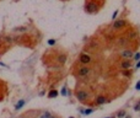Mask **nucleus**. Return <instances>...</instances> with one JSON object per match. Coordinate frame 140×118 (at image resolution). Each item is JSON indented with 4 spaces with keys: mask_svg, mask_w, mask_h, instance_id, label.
Instances as JSON below:
<instances>
[{
    "mask_svg": "<svg viewBox=\"0 0 140 118\" xmlns=\"http://www.w3.org/2000/svg\"><path fill=\"white\" fill-rule=\"evenodd\" d=\"M76 99L81 102H86V101H89V99H91V95L87 90L80 89V90L76 91Z\"/></svg>",
    "mask_w": 140,
    "mask_h": 118,
    "instance_id": "nucleus-1",
    "label": "nucleus"
},
{
    "mask_svg": "<svg viewBox=\"0 0 140 118\" xmlns=\"http://www.w3.org/2000/svg\"><path fill=\"white\" fill-rule=\"evenodd\" d=\"M90 74H91V68L86 67V65H81V67H79L76 69V75H78L79 78H81V79L87 78Z\"/></svg>",
    "mask_w": 140,
    "mask_h": 118,
    "instance_id": "nucleus-2",
    "label": "nucleus"
},
{
    "mask_svg": "<svg viewBox=\"0 0 140 118\" xmlns=\"http://www.w3.org/2000/svg\"><path fill=\"white\" fill-rule=\"evenodd\" d=\"M127 26V21L124 19H119V20H116L113 25H112V30L113 31H121Z\"/></svg>",
    "mask_w": 140,
    "mask_h": 118,
    "instance_id": "nucleus-3",
    "label": "nucleus"
},
{
    "mask_svg": "<svg viewBox=\"0 0 140 118\" xmlns=\"http://www.w3.org/2000/svg\"><path fill=\"white\" fill-rule=\"evenodd\" d=\"M92 62V57L90 54H87V53H81L80 57H79V63L82 64V65H87V64H90Z\"/></svg>",
    "mask_w": 140,
    "mask_h": 118,
    "instance_id": "nucleus-4",
    "label": "nucleus"
},
{
    "mask_svg": "<svg viewBox=\"0 0 140 118\" xmlns=\"http://www.w3.org/2000/svg\"><path fill=\"white\" fill-rule=\"evenodd\" d=\"M119 56H121L123 59H125V60H130V59L134 57V52H133L132 49L123 48V49L121 50V53H119Z\"/></svg>",
    "mask_w": 140,
    "mask_h": 118,
    "instance_id": "nucleus-5",
    "label": "nucleus"
},
{
    "mask_svg": "<svg viewBox=\"0 0 140 118\" xmlns=\"http://www.w3.org/2000/svg\"><path fill=\"white\" fill-rule=\"evenodd\" d=\"M85 9H86V11L87 12H96L98 10V5L96 4L95 1H89L87 4H86Z\"/></svg>",
    "mask_w": 140,
    "mask_h": 118,
    "instance_id": "nucleus-6",
    "label": "nucleus"
},
{
    "mask_svg": "<svg viewBox=\"0 0 140 118\" xmlns=\"http://www.w3.org/2000/svg\"><path fill=\"white\" fill-rule=\"evenodd\" d=\"M119 68L123 69V70H130V69L133 68V63H132L130 60H125V59H123V60L119 63Z\"/></svg>",
    "mask_w": 140,
    "mask_h": 118,
    "instance_id": "nucleus-7",
    "label": "nucleus"
},
{
    "mask_svg": "<svg viewBox=\"0 0 140 118\" xmlns=\"http://www.w3.org/2000/svg\"><path fill=\"white\" fill-rule=\"evenodd\" d=\"M106 102H107V100H106L104 96H98V97L96 99V103H97V105H103Z\"/></svg>",
    "mask_w": 140,
    "mask_h": 118,
    "instance_id": "nucleus-8",
    "label": "nucleus"
},
{
    "mask_svg": "<svg viewBox=\"0 0 140 118\" xmlns=\"http://www.w3.org/2000/svg\"><path fill=\"white\" fill-rule=\"evenodd\" d=\"M25 103H26V101H25V100H20V101L15 105V110H20V108H22V107L25 106Z\"/></svg>",
    "mask_w": 140,
    "mask_h": 118,
    "instance_id": "nucleus-9",
    "label": "nucleus"
},
{
    "mask_svg": "<svg viewBox=\"0 0 140 118\" xmlns=\"http://www.w3.org/2000/svg\"><path fill=\"white\" fill-rule=\"evenodd\" d=\"M58 62L60 63V64H64L67 62V54H60L59 57H58Z\"/></svg>",
    "mask_w": 140,
    "mask_h": 118,
    "instance_id": "nucleus-10",
    "label": "nucleus"
},
{
    "mask_svg": "<svg viewBox=\"0 0 140 118\" xmlns=\"http://www.w3.org/2000/svg\"><path fill=\"white\" fill-rule=\"evenodd\" d=\"M128 38H119V41H118V44L119 46H127L128 44Z\"/></svg>",
    "mask_w": 140,
    "mask_h": 118,
    "instance_id": "nucleus-11",
    "label": "nucleus"
},
{
    "mask_svg": "<svg viewBox=\"0 0 140 118\" xmlns=\"http://www.w3.org/2000/svg\"><path fill=\"white\" fill-rule=\"evenodd\" d=\"M117 117H118V118H124V117H125V111H124V110L118 111V112H117Z\"/></svg>",
    "mask_w": 140,
    "mask_h": 118,
    "instance_id": "nucleus-12",
    "label": "nucleus"
},
{
    "mask_svg": "<svg viewBox=\"0 0 140 118\" xmlns=\"http://www.w3.org/2000/svg\"><path fill=\"white\" fill-rule=\"evenodd\" d=\"M57 95H58V92H57L55 90H52V91L49 92V95H48V96H49V99H53V97H55Z\"/></svg>",
    "mask_w": 140,
    "mask_h": 118,
    "instance_id": "nucleus-13",
    "label": "nucleus"
},
{
    "mask_svg": "<svg viewBox=\"0 0 140 118\" xmlns=\"http://www.w3.org/2000/svg\"><path fill=\"white\" fill-rule=\"evenodd\" d=\"M14 31H15V32H25V31H26V27H17V28H15Z\"/></svg>",
    "mask_w": 140,
    "mask_h": 118,
    "instance_id": "nucleus-14",
    "label": "nucleus"
},
{
    "mask_svg": "<svg viewBox=\"0 0 140 118\" xmlns=\"http://www.w3.org/2000/svg\"><path fill=\"white\" fill-rule=\"evenodd\" d=\"M133 59H134V60H140V53H136V54H134Z\"/></svg>",
    "mask_w": 140,
    "mask_h": 118,
    "instance_id": "nucleus-15",
    "label": "nucleus"
},
{
    "mask_svg": "<svg viewBox=\"0 0 140 118\" xmlns=\"http://www.w3.org/2000/svg\"><path fill=\"white\" fill-rule=\"evenodd\" d=\"M50 117V113L49 112H44V114L42 116V118H49Z\"/></svg>",
    "mask_w": 140,
    "mask_h": 118,
    "instance_id": "nucleus-16",
    "label": "nucleus"
},
{
    "mask_svg": "<svg viewBox=\"0 0 140 118\" xmlns=\"http://www.w3.org/2000/svg\"><path fill=\"white\" fill-rule=\"evenodd\" d=\"M91 112H93V108H91V110H87V111H85V112H82L84 114H90Z\"/></svg>",
    "mask_w": 140,
    "mask_h": 118,
    "instance_id": "nucleus-17",
    "label": "nucleus"
},
{
    "mask_svg": "<svg viewBox=\"0 0 140 118\" xmlns=\"http://www.w3.org/2000/svg\"><path fill=\"white\" fill-rule=\"evenodd\" d=\"M135 111H140V102H138L135 105Z\"/></svg>",
    "mask_w": 140,
    "mask_h": 118,
    "instance_id": "nucleus-18",
    "label": "nucleus"
},
{
    "mask_svg": "<svg viewBox=\"0 0 140 118\" xmlns=\"http://www.w3.org/2000/svg\"><path fill=\"white\" fill-rule=\"evenodd\" d=\"M61 95H67V89H65V87L61 90Z\"/></svg>",
    "mask_w": 140,
    "mask_h": 118,
    "instance_id": "nucleus-19",
    "label": "nucleus"
},
{
    "mask_svg": "<svg viewBox=\"0 0 140 118\" xmlns=\"http://www.w3.org/2000/svg\"><path fill=\"white\" fill-rule=\"evenodd\" d=\"M54 43H55V41H53V39L49 41V44H54Z\"/></svg>",
    "mask_w": 140,
    "mask_h": 118,
    "instance_id": "nucleus-20",
    "label": "nucleus"
},
{
    "mask_svg": "<svg viewBox=\"0 0 140 118\" xmlns=\"http://www.w3.org/2000/svg\"><path fill=\"white\" fill-rule=\"evenodd\" d=\"M123 75H125V76H129V73H128V71H123Z\"/></svg>",
    "mask_w": 140,
    "mask_h": 118,
    "instance_id": "nucleus-21",
    "label": "nucleus"
},
{
    "mask_svg": "<svg viewBox=\"0 0 140 118\" xmlns=\"http://www.w3.org/2000/svg\"><path fill=\"white\" fill-rule=\"evenodd\" d=\"M136 89H138V90H140V81L136 84Z\"/></svg>",
    "mask_w": 140,
    "mask_h": 118,
    "instance_id": "nucleus-22",
    "label": "nucleus"
},
{
    "mask_svg": "<svg viewBox=\"0 0 140 118\" xmlns=\"http://www.w3.org/2000/svg\"><path fill=\"white\" fill-rule=\"evenodd\" d=\"M18 118H28V117H27V114H22V116L18 117Z\"/></svg>",
    "mask_w": 140,
    "mask_h": 118,
    "instance_id": "nucleus-23",
    "label": "nucleus"
},
{
    "mask_svg": "<svg viewBox=\"0 0 140 118\" xmlns=\"http://www.w3.org/2000/svg\"><path fill=\"white\" fill-rule=\"evenodd\" d=\"M136 68H140V62H139V63L136 64Z\"/></svg>",
    "mask_w": 140,
    "mask_h": 118,
    "instance_id": "nucleus-24",
    "label": "nucleus"
},
{
    "mask_svg": "<svg viewBox=\"0 0 140 118\" xmlns=\"http://www.w3.org/2000/svg\"><path fill=\"white\" fill-rule=\"evenodd\" d=\"M125 118H132V117H125Z\"/></svg>",
    "mask_w": 140,
    "mask_h": 118,
    "instance_id": "nucleus-25",
    "label": "nucleus"
},
{
    "mask_svg": "<svg viewBox=\"0 0 140 118\" xmlns=\"http://www.w3.org/2000/svg\"><path fill=\"white\" fill-rule=\"evenodd\" d=\"M70 118H73V117H70Z\"/></svg>",
    "mask_w": 140,
    "mask_h": 118,
    "instance_id": "nucleus-26",
    "label": "nucleus"
}]
</instances>
